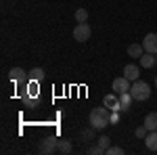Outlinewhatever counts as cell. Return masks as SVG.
<instances>
[{
  "mask_svg": "<svg viewBox=\"0 0 157 155\" xmlns=\"http://www.w3.org/2000/svg\"><path fill=\"white\" fill-rule=\"evenodd\" d=\"M88 124L94 130H103L111 124V109L109 107H94L88 115Z\"/></svg>",
  "mask_w": 157,
  "mask_h": 155,
  "instance_id": "obj_1",
  "label": "cell"
},
{
  "mask_svg": "<svg viewBox=\"0 0 157 155\" xmlns=\"http://www.w3.org/2000/svg\"><path fill=\"white\" fill-rule=\"evenodd\" d=\"M130 92H132L134 101H147V99L151 96V86L147 82H143V80H136V82H132Z\"/></svg>",
  "mask_w": 157,
  "mask_h": 155,
  "instance_id": "obj_2",
  "label": "cell"
},
{
  "mask_svg": "<svg viewBox=\"0 0 157 155\" xmlns=\"http://www.w3.org/2000/svg\"><path fill=\"white\" fill-rule=\"evenodd\" d=\"M57 147H59V141H57L55 136H44V138L40 141V147H38V149H40V153L52 155L55 151H59Z\"/></svg>",
  "mask_w": 157,
  "mask_h": 155,
  "instance_id": "obj_3",
  "label": "cell"
},
{
  "mask_svg": "<svg viewBox=\"0 0 157 155\" xmlns=\"http://www.w3.org/2000/svg\"><path fill=\"white\" fill-rule=\"evenodd\" d=\"M90 34H92V29L88 23H78L73 27V40H78V42H86L90 38Z\"/></svg>",
  "mask_w": 157,
  "mask_h": 155,
  "instance_id": "obj_4",
  "label": "cell"
},
{
  "mask_svg": "<svg viewBox=\"0 0 157 155\" xmlns=\"http://www.w3.org/2000/svg\"><path fill=\"white\" fill-rule=\"evenodd\" d=\"M111 88H113L115 95H121V92H128L132 86H130V80H128L126 76H120V78L113 80V86H111Z\"/></svg>",
  "mask_w": 157,
  "mask_h": 155,
  "instance_id": "obj_5",
  "label": "cell"
},
{
  "mask_svg": "<svg viewBox=\"0 0 157 155\" xmlns=\"http://www.w3.org/2000/svg\"><path fill=\"white\" fill-rule=\"evenodd\" d=\"M143 48H145V52L157 55V34H147L143 40Z\"/></svg>",
  "mask_w": 157,
  "mask_h": 155,
  "instance_id": "obj_6",
  "label": "cell"
},
{
  "mask_svg": "<svg viewBox=\"0 0 157 155\" xmlns=\"http://www.w3.org/2000/svg\"><path fill=\"white\" fill-rule=\"evenodd\" d=\"M103 103H105V107H109L111 111H121V103H120V95L115 96L113 92L111 95H105L103 99Z\"/></svg>",
  "mask_w": 157,
  "mask_h": 155,
  "instance_id": "obj_7",
  "label": "cell"
},
{
  "mask_svg": "<svg viewBox=\"0 0 157 155\" xmlns=\"http://www.w3.org/2000/svg\"><path fill=\"white\" fill-rule=\"evenodd\" d=\"M124 76H126L130 82H136V80H138V76H140V69H138V65H132V63H128V65L124 67Z\"/></svg>",
  "mask_w": 157,
  "mask_h": 155,
  "instance_id": "obj_8",
  "label": "cell"
},
{
  "mask_svg": "<svg viewBox=\"0 0 157 155\" xmlns=\"http://www.w3.org/2000/svg\"><path fill=\"white\" fill-rule=\"evenodd\" d=\"M145 145L149 151H157V130H151L145 136Z\"/></svg>",
  "mask_w": 157,
  "mask_h": 155,
  "instance_id": "obj_9",
  "label": "cell"
},
{
  "mask_svg": "<svg viewBox=\"0 0 157 155\" xmlns=\"http://www.w3.org/2000/svg\"><path fill=\"white\" fill-rule=\"evenodd\" d=\"M9 78H11V82L19 84V82H23V80H25V72L21 69V67H13L11 72H9Z\"/></svg>",
  "mask_w": 157,
  "mask_h": 155,
  "instance_id": "obj_10",
  "label": "cell"
},
{
  "mask_svg": "<svg viewBox=\"0 0 157 155\" xmlns=\"http://www.w3.org/2000/svg\"><path fill=\"white\" fill-rule=\"evenodd\" d=\"M132 101H134V96H132V92H130V90H128V92H121V95H120L121 111H128V109H130V105H132Z\"/></svg>",
  "mask_w": 157,
  "mask_h": 155,
  "instance_id": "obj_11",
  "label": "cell"
},
{
  "mask_svg": "<svg viewBox=\"0 0 157 155\" xmlns=\"http://www.w3.org/2000/svg\"><path fill=\"white\" fill-rule=\"evenodd\" d=\"M145 126H147V130H149V132H151V130H157V111H153V113H147Z\"/></svg>",
  "mask_w": 157,
  "mask_h": 155,
  "instance_id": "obj_12",
  "label": "cell"
},
{
  "mask_svg": "<svg viewBox=\"0 0 157 155\" xmlns=\"http://www.w3.org/2000/svg\"><path fill=\"white\" fill-rule=\"evenodd\" d=\"M128 55L134 57V59H140L145 55V48H143V44H130L128 46Z\"/></svg>",
  "mask_w": 157,
  "mask_h": 155,
  "instance_id": "obj_13",
  "label": "cell"
},
{
  "mask_svg": "<svg viewBox=\"0 0 157 155\" xmlns=\"http://www.w3.org/2000/svg\"><path fill=\"white\" fill-rule=\"evenodd\" d=\"M140 65H143V67H147V69H149V67H153V65H155V55H151V52H145V55H143V57H140Z\"/></svg>",
  "mask_w": 157,
  "mask_h": 155,
  "instance_id": "obj_14",
  "label": "cell"
},
{
  "mask_svg": "<svg viewBox=\"0 0 157 155\" xmlns=\"http://www.w3.org/2000/svg\"><path fill=\"white\" fill-rule=\"evenodd\" d=\"M42 78H44V69L42 67H34L29 72V80H34V82H42Z\"/></svg>",
  "mask_w": 157,
  "mask_h": 155,
  "instance_id": "obj_15",
  "label": "cell"
},
{
  "mask_svg": "<svg viewBox=\"0 0 157 155\" xmlns=\"http://www.w3.org/2000/svg\"><path fill=\"white\" fill-rule=\"evenodd\" d=\"M86 19H88V11L86 9H78L75 11V21L78 23H86Z\"/></svg>",
  "mask_w": 157,
  "mask_h": 155,
  "instance_id": "obj_16",
  "label": "cell"
},
{
  "mask_svg": "<svg viewBox=\"0 0 157 155\" xmlns=\"http://www.w3.org/2000/svg\"><path fill=\"white\" fill-rule=\"evenodd\" d=\"M57 149H59L61 153H65V155H67V153H71V149H73V147H71V143H69V141H59V147H57Z\"/></svg>",
  "mask_w": 157,
  "mask_h": 155,
  "instance_id": "obj_17",
  "label": "cell"
},
{
  "mask_svg": "<svg viewBox=\"0 0 157 155\" xmlns=\"http://www.w3.org/2000/svg\"><path fill=\"white\" fill-rule=\"evenodd\" d=\"M27 96H36L38 95V82H34V80H29V84H27Z\"/></svg>",
  "mask_w": 157,
  "mask_h": 155,
  "instance_id": "obj_18",
  "label": "cell"
},
{
  "mask_svg": "<svg viewBox=\"0 0 157 155\" xmlns=\"http://www.w3.org/2000/svg\"><path fill=\"white\" fill-rule=\"evenodd\" d=\"M98 147H101V149H103V151H107L109 147H111V138H109V136H105V134H103V136H101V138H98Z\"/></svg>",
  "mask_w": 157,
  "mask_h": 155,
  "instance_id": "obj_19",
  "label": "cell"
},
{
  "mask_svg": "<svg viewBox=\"0 0 157 155\" xmlns=\"http://www.w3.org/2000/svg\"><path fill=\"white\" fill-rule=\"evenodd\" d=\"M105 153H107V155H124V149H121V147H113V145H111Z\"/></svg>",
  "mask_w": 157,
  "mask_h": 155,
  "instance_id": "obj_20",
  "label": "cell"
},
{
  "mask_svg": "<svg viewBox=\"0 0 157 155\" xmlns=\"http://www.w3.org/2000/svg\"><path fill=\"white\" fill-rule=\"evenodd\" d=\"M147 132H149V130H147V126H145V124H143L140 128H136V132H134V134H136L138 138H145V136H147Z\"/></svg>",
  "mask_w": 157,
  "mask_h": 155,
  "instance_id": "obj_21",
  "label": "cell"
},
{
  "mask_svg": "<svg viewBox=\"0 0 157 155\" xmlns=\"http://www.w3.org/2000/svg\"><path fill=\"white\" fill-rule=\"evenodd\" d=\"M88 153H92V155H103V153H105V151H103V149H101V147H98V145H97V147H92V149H90Z\"/></svg>",
  "mask_w": 157,
  "mask_h": 155,
  "instance_id": "obj_22",
  "label": "cell"
},
{
  "mask_svg": "<svg viewBox=\"0 0 157 155\" xmlns=\"http://www.w3.org/2000/svg\"><path fill=\"white\" fill-rule=\"evenodd\" d=\"M117 119H120V115H117V111H113V113H111V124H115Z\"/></svg>",
  "mask_w": 157,
  "mask_h": 155,
  "instance_id": "obj_23",
  "label": "cell"
},
{
  "mask_svg": "<svg viewBox=\"0 0 157 155\" xmlns=\"http://www.w3.org/2000/svg\"><path fill=\"white\" fill-rule=\"evenodd\" d=\"M155 86H157V78H155Z\"/></svg>",
  "mask_w": 157,
  "mask_h": 155,
  "instance_id": "obj_24",
  "label": "cell"
}]
</instances>
